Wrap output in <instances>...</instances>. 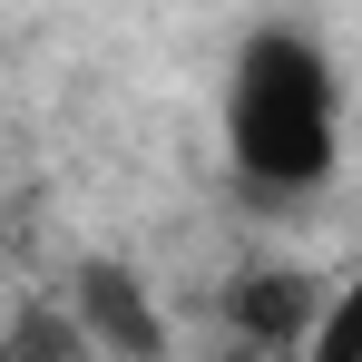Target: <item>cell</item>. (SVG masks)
I'll return each mask as SVG.
<instances>
[{"label": "cell", "instance_id": "6da1fadb", "mask_svg": "<svg viewBox=\"0 0 362 362\" xmlns=\"http://www.w3.org/2000/svg\"><path fill=\"white\" fill-rule=\"evenodd\" d=\"M226 167L264 206H303L343 177V69L323 30L255 20L226 69Z\"/></svg>", "mask_w": 362, "mask_h": 362}, {"label": "cell", "instance_id": "277c9868", "mask_svg": "<svg viewBox=\"0 0 362 362\" xmlns=\"http://www.w3.org/2000/svg\"><path fill=\"white\" fill-rule=\"evenodd\" d=\"M313 362H362V264L323 294V323H313V343H303Z\"/></svg>", "mask_w": 362, "mask_h": 362}, {"label": "cell", "instance_id": "3957f363", "mask_svg": "<svg viewBox=\"0 0 362 362\" xmlns=\"http://www.w3.org/2000/svg\"><path fill=\"white\" fill-rule=\"evenodd\" d=\"M78 303H88V313H78V343H108V353H157V343H167V323H157V313H137L127 274H108V264L78 284Z\"/></svg>", "mask_w": 362, "mask_h": 362}, {"label": "cell", "instance_id": "7a4b0ae2", "mask_svg": "<svg viewBox=\"0 0 362 362\" xmlns=\"http://www.w3.org/2000/svg\"><path fill=\"white\" fill-rule=\"evenodd\" d=\"M226 313H235V333H245V343L303 353V343H313V323H323V294H313V274L274 264V274H245V294L226 303Z\"/></svg>", "mask_w": 362, "mask_h": 362}]
</instances>
